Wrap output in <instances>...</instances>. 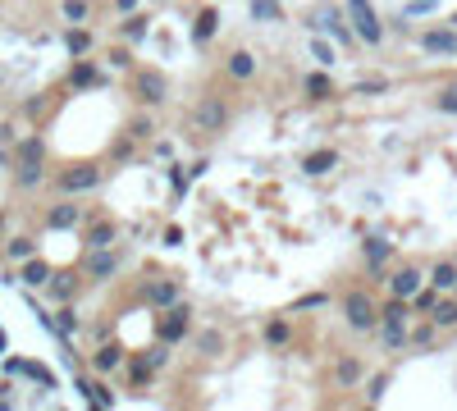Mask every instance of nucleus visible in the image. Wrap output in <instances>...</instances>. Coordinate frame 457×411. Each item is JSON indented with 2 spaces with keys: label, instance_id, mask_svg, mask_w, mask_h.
<instances>
[{
  "label": "nucleus",
  "instance_id": "4",
  "mask_svg": "<svg viewBox=\"0 0 457 411\" xmlns=\"http://www.w3.org/2000/svg\"><path fill=\"white\" fill-rule=\"evenodd\" d=\"M19 183L23 187H37V183H42V142H37V137H28L19 146Z\"/></svg>",
  "mask_w": 457,
  "mask_h": 411
},
{
  "label": "nucleus",
  "instance_id": "3",
  "mask_svg": "<svg viewBox=\"0 0 457 411\" xmlns=\"http://www.w3.org/2000/svg\"><path fill=\"white\" fill-rule=\"evenodd\" d=\"M192 124H197L201 133H219V128L228 124V106H224V97H206L201 106L192 110Z\"/></svg>",
  "mask_w": 457,
  "mask_h": 411
},
{
  "label": "nucleus",
  "instance_id": "16",
  "mask_svg": "<svg viewBox=\"0 0 457 411\" xmlns=\"http://www.w3.org/2000/svg\"><path fill=\"white\" fill-rule=\"evenodd\" d=\"M46 224L51 228H74V224H83V210H78L74 201H65V206H55L51 215H46Z\"/></svg>",
  "mask_w": 457,
  "mask_h": 411
},
{
  "label": "nucleus",
  "instance_id": "23",
  "mask_svg": "<svg viewBox=\"0 0 457 411\" xmlns=\"http://www.w3.org/2000/svg\"><path fill=\"white\" fill-rule=\"evenodd\" d=\"M306 97H311V101H325L329 97V92H334V83H329V74H325V69H316V74H306Z\"/></svg>",
  "mask_w": 457,
  "mask_h": 411
},
{
  "label": "nucleus",
  "instance_id": "36",
  "mask_svg": "<svg viewBox=\"0 0 457 411\" xmlns=\"http://www.w3.org/2000/svg\"><path fill=\"white\" fill-rule=\"evenodd\" d=\"M55 329H60V338H69L78 329V320H74V311H60V320H55Z\"/></svg>",
  "mask_w": 457,
  "mask_h": 411
},
{
  "label": "nucleus",
  "instance_id": "35",
  "mask_svg": "<svg viewBox=\"0 0 457 411\" xmlns=\"http://www.w3.org/2000/svg\"><path fill=\"white\" fill-rule=\"evenodd\" d=\"M51 292H55V302H69V292H74V279H69V274H60V279L51 283Z\"/></svg>",
  "mask_w": 457,
  "mask_h": 411
},
{
  "label": "nucleus",
  "instance_id": "40",
  "mask_svg": "<svg viewBox=\"0 0 457 411\" xmlns=\"http://www.w3.org/2000/svg\"><path fill=\"white\" fill-rule=\"evenodd\" d=\"M10 256H33V242H28V238H14L10 242Z\"/></svg>",
  "mask_w": 457,
  "mask_h": 411
},
{
  "label": "nucleus",
  "instance_id": "32",
  "mask_svg": "<svg viewBox=\"0 0 457 411\" xmlns=\"http://www.w3.org/2000/svg\"><path fill=\"white\" fill-rule=\"evenodd\" d=\"M119 361H124L119 347H101V352H97V370H115Z\"/></svg>",
  "mask_w": 457,
  "mask_h": 411
},
{
  "label": "nucleus",
  "instance_id": "39",
  "mask_svg": "<svg viewBox=\"0 0 457 411\" xmlns=\"http://www.w3.org/2000/svg\"><path fill=\"white\" fill-rule=\"evenodd\" d=\"M439 110H448V115H457V87H448L444 97H439Z\"/></svg>",
  "mask_w": 457,
  "mask_h": 411
},
{
  "label": "nucleus",
  "instance_id": "37",
  "mask_svg": "<svg viewBox=\"0 0 457 411\" xmlns=\"http://www.w3.org/2000/svg\"><path fill=\"white\" fill-rule=\"evenodd\" d=\"M412 343H416V347L435 343V320H430V325H421V329H412Z\"/></svg>",
  "mask_w": 457,
  "mask_h": 411
},
{
  "label": "nucleus",
  "instance_id": "18",
  "mask_svg": "<svg viewBox=\"0 0 457 411\" xmlns=\"http://www.w3.org/2000/svg\"><path fill=\"white\" fill-rule=\"evenodd\" d=\"M69 87H78V92H83V87H101V69L88 65V60H78L74 74H69Z\"/></svg>",
  "mask_w": 457,
  "mask_h": 411
},
{
  "label": "nucleus",
  "instance_id": "9",
  "mask_svg": "<svg viewBox=\"0 0 457 411\" xmlns=\"http://www.w3.org/2000/svg\"><path fill=\"white\" fill-rule=\"evenodd\" d=\"M407 338H412V329H407V320L403 315H380V343L384 347H407Z\"/></svg>",
  "mask_w": 457,
  "mask_h": 411
},
{
  "label": "nucleus",
  "instance_id": "2",
  "mask_svg": "<svg viewBox=\"0 0 457 411\" xmlns=\"http://www.w3.org/2000/svg\"><path fill=\"white\" fill-rule=\"evenodd\" d=\"M343 315H348V325L352 329H361V334H366V329H375V320H380V311H375V297H370V292H348V302H343Z\"/></svg>",
  "mask_w": 457,
  "mask_h": 411
},
{
  "label": "nucleus",
  "instance_id": "6",
  "mask_svg": "<svg viewBox=\"0 0 457 411\" xmlns=\"http://www.w3.org/2000/svg\"><path fill=\"white\" fill-rule=\"evenodd\" d=\"M160 343L169 347V343H183V334H188V306H169V315L160 320Z\"/></svg>",
  "mask_w": 457,
  "mask_h": 411
},
{
  "label": "nucleus",
  "instance_id": "27",
  "mask_svg": "<svg viewBox=\"0 0 457 411\" xmlns=\"http://www.w3.org/2000/svg\"><path fill=\"white\" fill-rule=\"evenodd\" d=\"M147 297H151V306H160V311H169V306H174V297H178V288H174L169 279H165V283H156V288L147 292Z\"/></svg>",
  "mask_w": 457,
  "mask_h": 411
},
{
  "label": "nucleus",
  "instance_id": "12",
  "mask_svg": "<svg viewBox=\"0 0 457 411\" xmlns=\"http://www.w3.org/2000/svg\"><path fill=\"white\" fill-rule=\"evenodd\" d=\"M320 23H325L329 33H334V42H343V46H348L352 37H357V28H352V23L343 19V14H338V10H329V5H325V10H320Z\"/></svg>",
  "mask_w": 457,
  "mask_h": 411
},
{
  "label": "nucleus",
  "instance_id": "14",
  "mask_svg": "<svg viewBox=\"0 0 457 411\" xmlns=\"http://www.w3.org/2000/svg\"><path fill=\"white\" fill-rule=\"evenodd\" d=\"M65 51L74 55V60H83V55L92 51V33L83 28V23H69V33H65Z\"/></svg>",
  "mask_w": 457,
  "mask_h": 411
},
{
  "label": "nucleus",
  "instance_id": "10",
  "mask_svg": "<svg viewBox=\"0 0 457 411\" xmlns=\"http://www.w3.org/2000/svg\"><path fill=\"white\" fill-rule=\"evenodd\" d=\"M389 288L398 292V297H407V302H412L416 292L425 288V274L416 270V265H407V270H398V274H393V279H389Z\"/></svg>",
  "mask_w": 457,
  "mask_h": 411
},
{
  "label": "nucleus",
  "instance_id": "24",
  "mask_svg": "<svg viewBox=\"0 0 457 411\" xmlns=\"http://www.w3.org/2000/svg\"><path fill=\"white\" fill-rule=\"evenodd\" d=\"M430 320H435V329H453V325H457V302L439 297V302H435V311H430Z\"/></svg>",
  "mask_w": 457,
  "mask_h": 411
},
{
  "label": "nucleus",
  "instance_id": "20",
  "mask_svg": "<svg viewBox=\"0 0 457 411\" xmlns=\"http://www.w3.org/2000/svg\"><path fill=\"white\" fill-rule=\"evenodd\" d=\"M361 370H366V366H361L357 357H343V361L334 366V379H338V389H352V384L361 379Z\"/></svg>",
  "mask_w": 457,
  "mask_h": 411
},
{
  "label": "nucleus",
  "instance_id": "34",
  "mask_svg": "<svg viewBox=\"0 0 457 411\" xmlns=\"http://www.w3.org/2000/svg\"><path fill=\"white\" fill-rule=\"evenodd\" d=\"M316 306H325V292H306V297H297L293 311H316Z\"/></svg>",
  "mask_w": 457,
  "mask_h": 411
},
{
  "label": "nucleus",
  "instance_id": "22",
  "mask_svg": "<svg viewBox=\"0 0 457 411\" xmlns=\"http://www.w3.org/2000/svg\"><path fill=\"white\" fill-rule=\"evenodd\" d=\"M23 283H33V288L51 283V265H46V260H37V256H28V260H23Z\"/></svg>",
  "mask_w": 457,
  "mask_h": 411
},
{
  "label": "nucleus",
  "instance_id": "28",
  "mask_svg": "<svg viewBox=\"0 0 457 411\" xmlns=\"http://www.w3.org/2000/svg\"><path fill=\"white\" fill-rule=\"evenodd\" d=\"M5 370H19V375H33V379H42V384H51V370H46L42 361H10Z\"/></svg>",
  "mask_w": 457,
  "mask_h": 411
},
{
  "label": "nucleus",
  "instance_id": "43",
  "mask_svg": "<svg viewBox=\"0 0 457 411\" xmlns=\"http://www.w3.org/2000/svg\"><path fill=\"white\" fill-rule=\"evenodd\" d=\"M183 242V228H165V247H178Z\"/></svg>",
  "mask_w": 457,
  "mask_h": 411
},
{
  "label": "nucleus",
  "instance_id": "30",
  "mask_svg": "<svg viewBox=\"0 0 457 411\" xmlns=\"http://www.w3.org/2000/svg\"><path fill=\"white\" fill-rule=\"evenodd\" d=\"M439 297H444V292H439L435 283H430V288H421V292L412 297V306H416V311H425V315H430V311H435V302H439Z\"/></svg>",
  "mask_w": 457,
  "mask_h": 411
},
{
  "label": "nucleus",
  "instance_id": "26",
  "mask_svg": "<svg viewBox=\"0 0 457 411\" xmlns=\"http://www.w3.org/2000/svg\"><path fill=\"white\" fill-rule=\"evenodd\" d=\"M251 19H256V23H274V19H283L279 0H251Z\"/></svg>",
  "mask_w": 457,
  "mask_h": 411
},
{
  "label": "nucleus",
  "instance_id": "5",
  "mask_svg": "<svg viewBox=\"0 0 457 411\" xmlns=\"http://www.w3.org/2000/svg\"><path fill=\"white\" fill-rule=\"evenodd\" d=\"M97 183H101V169H97V165H69V169L60 174V192H69V196L92 192Z\"/></svg>",
  "mask_w": 457,
  "mask_h": 411
},
{
  "label": "nucleus",
  "instance_id": "44",
  "mask_svg": "<svg viewBox=\"0 0 457 411\" xmlns=\"http://www.w3.org/2000/svg\"><path fill=\"white\" fill-rule=\"evenodd\" d=\"M115 10H119V14H133V10H138V0H115Z\"/></svg>",
  "mask_w": 457,
  "mask_h": 411
},
{
  "label": "nucleus",
  "instance_id": "33",
  "mask_svg": "<svg viewBox=\"0 0 457 411\" xmlns=\"http://www.w3.org/2000/svg\"><path fill=\"white\" fill-rule=\"evenodd\" d=\"M311 55H316V60H320V65H325V69H329V65H334V60H338V55H334V46H329L325 37H316V42H311Z\"/></svg>",
  "mask_w": 457,
  "mask_h": 411
},
{
  "label": "nucleus",
  "instance_id": "17",
  "mask_svg": "<svg viewBox=\"0 0 457 411\" xmlns=\"http://www.w3.org/2000/svg\"><path fill=\"white\" fill-rule=\"evenodd\" d=\"M338 165V151H329V146H320V151H311L302 160V174H329Z\"/></svg>",
  "mask_w": 457,
  "mask_h": 411
},
{
  "label": "nucleus",
  "instance_id": "38",
  "mask_svg": "<svg viewBox=\"0 0 457 411\" xmlns=\"http://www.w3.org/2000/svg\"><path fill=\"white\" fill-rule=\"evenodd\" d=\"M384 389H389V375H375V379H370V389H366V393H370V402H380V398H384Z\"/></svg>",
  "mask_w": 457,
  "mask_h": 411
},
{
  "label": "nucleus",
  "instance_id": "1",
  "mask_svg": "<svg viewBox=\"0 0 457 411\" xmlns=\"http://www.w3.org/2000/svg\"><path fill=\"white\" fill-rule=\"evenodd\" d=\"M348 19L357 28V42H366V46L384 42V23H380V14L370 10V0H348Z\"/></svg>",
  "mask_w": 457,
  "mask_h": 411
},
{
  "label": "nucleus",
  "instance_id": "19",
  "mask_svg": "<svg viewBox=\"0 0 457 411\" xmlns=\"http://www.w3.org/2000/svg\"><path fill=\"white\" fill-rule=\"evenodd\" d=\"M228 78H238V83H247V78L251 74H256V60H251V55L247 51H233V55H228Z\"/></svg>",
  "mask_w": 457,
  "mask_h": 411
},
{
  "label": "nucleus",
  "instance_id": "46",
  "mask_svg": "<svg viewBox=\"0 0 457 411\" xmlns=\"http://www.w3.org/2000/svg\"><path fill=\"white\" fill-rule=\"evenodd\" d=\"M453 23H457V19H453Z\"/></svg>",
  "mask_w": 457,
  "mask_h": 411
},
{
  "label": "nucleus",
  "instance_id": "11",
  "mask_svg": "<svg viewBox=\"0 0 457 411\" xmlns=\"http://www.w3.org/2000/svg\"><path fill=\"white\" fill-rule=\"evenodd\" d=\"M215 28H219L215 5H201V10H197V19H192V42H197V46H206L210 37H215Z\"/></svg>",
  "mask_w": 457,
  "mask_h": 411
},
{
  "label": "nucleus",
  "instance_id": "8",
  "mask_svg": "<svg viewBox=\"0 0 457 411\" xmlns=\"http://www.w3.org/2000/svg\"><path fill=\"white\" fill-rule=\"evenodd\" d=\"M165 92H169V83H165V74H156V69H142L138 74V97L147 101V106H160Z\"/></svg>",
  "mask_w": 457,
  "mask_h": 411
},
{
  "label": "nucleus",
  "instance_id": "29",
  "mask_svg": "<svg viewBox=\"0 0 457 411\" xmlns=\"http://www.w3.org/2000/svg\"><path fill=\"white\" fill-rule=\"evenodd\" d=\"M115 238H119V224H97V228L88 233V242H92V247H110Z\"/></svg>",
  "mask_w": 457,
  "mask_h": 411
},
{
  "label": "nucleus",
  "instance_id": "41",
  "mask_svg": "<svg viewBox=\"0 0 457 411\" xmlns=\"http://www.w3.org/2000/svg\"><path fill=\"white\" fill-rule=\"evenodd\" d=\"M435 10V0H412V5H407V19H412V14H430Z\"/></svg>",
  "mask_w": 457,
  "mask_h": 411
},
{
  "label": "nucleus",
  "instance_id": "7",
  "mask_svg": "<svg viewBox=\"0 0 457 411\" xmlns=\"http://www.w3.org/2000/svg\"><path fill=\"white\" fill-rule=\"evenodd\" d=\"M421 51L425 55H457V28H430L421 37Z\"/></svg>",
  "mask_w": 457,
  "mask_h": 411
},
{
  "label": "nucleus",
  "instance_id": "21",
  "mask_svg": "<svg viewBox=\"0 0 457 411\" xmlns=\"http://www.w3.org/2000/svg\"><path fill=\"white\" fill-rule=\"evenodd\" d=\"M384 260H389V242H384V238H366V270L380 274Z\"/></svg>",
  "mask_w": 457,
  "mask_h": 411
},
{
  "label": "nucleus",
  "instance_id": "13",
  "mask_svg": "<svg viewBox=\"0 0 457 411\" xmlns=\"http://www.w3.org/2000/svg\"><path fill=\"white\" fill-rule=\"evenodd\" d=\"M115 265H119V256L110 247H92V256H88V274L92 279H106V274H115Z\"/></svg>",
  "mask_w": 457,
  "mask_h": 411
},
{
  "label": "nucleus",
  "instance_id": "42",
  "mask_svg": "<svg viewBox=\"0 0 457 411\" xmlns=\"http://www.w3.org/2000/svg\"><path fill=\"white\" fill-rule=\"evenodd\" d=\"M124 33H128V37H142V33H147V19H128V28H124Z\"/></svg>",
  "mask_w": 457,
  "mask_h": 411
},
{
  "label": "nucleus",
  "instance_id": "31",
  "mask_svg": "<svg viewBox=\"0 0 457 411\" xmlns=\"http://www.w3.org/2000/svg\"><path fill=\"white\" fill-rule=\"evenodd\" d=\"M88 14H92L88 0H65V19L69 23H88Z\"/></svg>",
  "mask_w": 457,
  "mask_h": 411
},
{
  "label": "nucleus",
  "instance_id": "45",
  "mask_svg": "<svg viewBox=\"0 0 457 411\" xmlns=\"http://www.w3.org/2000/svg\"><path fill=\"white\" fill-rule=\"evenodd\" d=\"M0 224H5V219H0Z\"/></svg>",
  "mask_w": 457,
  "mask_h": 411
},
{
  "label": "nucleus",
  "instance_id": "25",
  "mask_svg": "<svg viewBox=\"0 0 457 411\" xmlns=\"http://www.w3.org/2000/svg\"><path fill=\"white\" fill-rule=\"evenodd\" d=\"M288 338H293L288 320H265V343L270 347H288Z\"/></svg>",
  "mask_w": 457,
  "mask_h": 411
},
{
  "label": "nucleus",
  "instance_id": "15",
  "mask_svg": "<svg viewBox=\"0 0 457 411\" xmlns=\"http://www.w3.org/2000/svg\"><path fill=\"white\" fill-rule=\"evenodd\" d=\"M430 283L439 292H457V260H439L435 270H430Z\"/></svg>",
  "mask_w": 457,
  "mask_h": 411
}]
</instances>
